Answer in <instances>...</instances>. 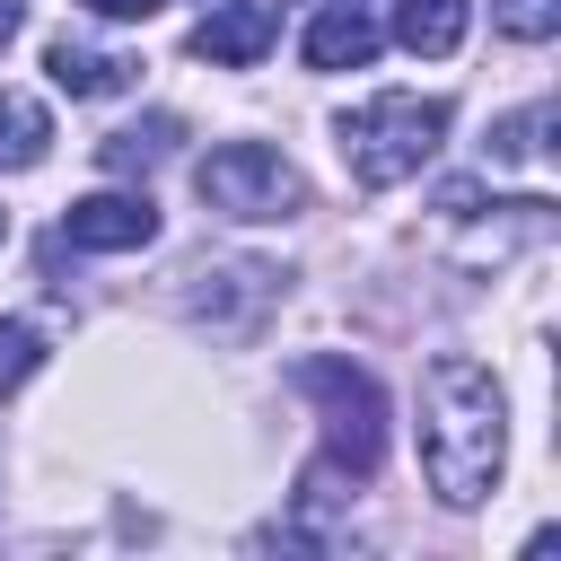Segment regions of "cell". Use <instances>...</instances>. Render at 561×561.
<instances>
[{"label":"cell","instance_id":"cell-9","mask_svg":"<svg viewBox=\"0 0 561 561\" xmlns=\"http://www.w3.org/2000/svg\"><path fill=\"white\" fill-rule=\"evenodd\" d=\"M394 44L447 61V53L465 44V0H394Z\"/></svg>","mask_w":561,"mask_h":561},{"label":"cell","instance_id":"cell-15","mask_svg":"<svg viewBox=\"0 0 561 561\" xmlns=\"http://www.w3.org/2000/svg\"><path fill=\"white\" fill-rule=\"evenodd\" d=\"M88 9H96V18H149L158 0H88Z\"/></svg>","mask_w":561,"mask_h":561},{"label":"cell","instance_id":"cell-7","mask_svg":"<svg viewBox=\"0 0 561 561\" xmlns=\"http://www.w3.org/2000/svg\"><path fill=\"white\" fill-rule=\"evenodd\" d=\"M377 44H386V35H377V18L333 0V9H316V26H307V70H368V61H377Z\"/></svg>","mask_w":561,"mask_h":561},{"label":"cell","instance_id":"cell-3","mask_svg":"<svg viewBox=\"0 0 561 561\" xmlns=\"http://www.w3.org/2000/svg\"><path fill=\"white\" fill-rule=\"evenodd\" d=\"M447 140V96H368L359 114H342V167L368 184V193H386V184H403V175H421V158Z\"/></svg>","mask_w":561,"mask_h":561},{"label":"cell","instance_id":"cell-10","mask_svg":"<svg viewBox=\"0 0 561 561\" xmlns=\"http://www.w3.org/2000/svg\"><path fill=\"white\" fill-rule=\"evenodd\" d=\"M167 149H175V114H149V123H131V131H105V140H96V167H105V175H149Z\"/></svg>","mask_w":561,"mask_h":561},{"label":"cell","instance_id":"cell-5","mask_svg":"<svg viewBox=\"0 0 561 561\" xmlns=\"http://www.w3.org/2000/svg\"><path fill=\"white\" fill-rule=\"evenodd\" d=\"M61 237L79 254H131L158 237V210H149V193H88V202H70Z\"/></svg>","mask_w":561,"mask_h":561},{"label":"cell","instance_id":"cell-17","mask_svg":"<svg viewBox=\"0 0 561 561\" xmlns=\"http://www.w3.org/2000/svg\"><path fill=\"white\" fill-rule=\"evenodd\" d=\"M0 237H9V219H0Z\"/></svg>","mask_w":561,"mask_h":561},{"label":"cell","instance_id":"cell-11","mask_svg":"<svg viewBox=\"0 0 561 561\" xmlns=\"http://www.w3.org/2000/svg\"><path fill=\"white\" fill-rule=\"evenodd\" d=\"M44 149H53V123H44V105L35 96H0V167L18 175V167H44Z\"/></svg>","mask_w":561,"mask_h":561},{"label":"cell","instance_id":"cell-8","mask_svg":"<svg viewBox=\"0 0 561 561\" xmlns=\"http://www.w3.org/2000/svg\"><path fill=\"white\" fill-rule=\"evenodd\" d=\"M44 70H53V88H61V96H123L140 61H123V53H105V44H79V35H53Z\"/></svg>","mask_w":561,"mask_h":561},{"label":"cell","instance_id":"cell-1","mask_svg":"<svg viewBox=\"0 0 561 561\" xmlns=\"http://www.w3.org/2000/svg\"><path fill=\"white\" fill-rule=\"evenodd\" d=\"M500 456H508V412H500L491 368L465 359V351L430 359V377H421V473H430V491L447 508H473V500H491Z\"/></svg>","mask_w":561,"mask_h":561},{"label":"cell","instance_id":"cell-2","mask_svg":"<svg viewBox=\"0 0 561 561\" xmlns=\"http://www.w3.org/2000/svg\"><path fill=\"white\" fill-rule=\"evenodd\" d=\"M298 394H316V412H324V465H316L307 491H298V508L316 517V508L342 500V491H333L342 473H351V482L377 473V456H386V386H377L359 359L316 351V359H298Z\"/></svg>","mask_w":561,"mask_h":561},{"label":"cell","instance_id":"cell-16","mask_svg":"<svg viewBox=\"0 0 561 561\" xmlns=\"http://www.w3.org/2000/svg\"><path fill=\"white\" fill-rule=\"evenodd\" d=\"M18 26H26V0H0V44H9Z\"/></svg>","mask_w":561,"mask_h":561},{"label":"cell","instance_id":"cell-12","mask_svg":"<svg viewBox=\"0 0 561 561\" xmlns=\"http://www.w3.org/2000/svg\"><path fill=\"white\" fill-rule=\"evenodd\" d=\"M35 368H44V333L26 316H0V394H18Z\"/></svg>","mask_w":561,"mask_h":561},{"label":"cell","instance_id":"cell-4","mask_svg":"<svg viewBox=\"0 0 561 561\" xmlns=\"http://www.w3.org/2000/svg\"><path fill=\"white\" fill-rule=\"evenodd\" d=\"M193 184H202V202H210L219 219H289V210L307 202L298 167H289L280 149H263V140H219V149L193 167Z\"/></svg>","mask_w":561,"mask_h":561},{"label":"cell","instance_id":"cell-13","mask_svg":"<svg viewBox=\"0 0 561 561\" xmlns=\"http://www.w3.org/2000/svg\"><path fill=\"white\" fill-rule=\"evenodd\" d=\"M491 18H500L517 44H543V35L561 26V0H491Z\"/></svg>","mask_w":561,"mask_h":561},{"label":"cell","instance_id":"cell-6","mask_svg":"<svg viewBox=\"0 0 561 561\" xmlns=\"http://www.w3.org/2000/svg\"><path fill=\"white\" fill-rule=\"evenodd\" d=\"M272 35H280V9H272V0H219V9L193 26V53L219 61V70H254V61L272 53Z\"/></svg>","mask_w":561,"mask_h":561},{"label":"cell","instance_id":"cell-14","mask_svg":"<svg viewBox=\"0 0 561 561\" xmlns=\"http://www.w3.org/2000/svg\"><path fill=\"white\" fill-rule=\"evenodd\" d=\"M543 123H552V105H526L517 123L491 131V158H543Z\"/></svg>","mask_w":561,"mask_h":561}]
</instances>
